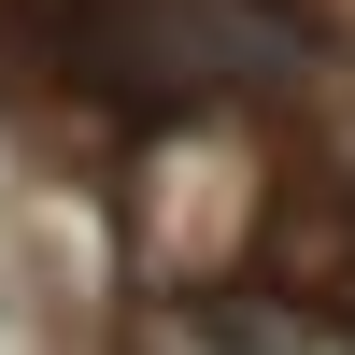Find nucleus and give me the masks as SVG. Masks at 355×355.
Here are the masks:
<instances>
[{"instance_id": "f257e3e1", "label": "nucleus", "mask_w": 355, "mask_h": 355, "mask_svg": "<svg viewBox=\"0 0 355 355\" xmlns=\"http://www.w3.org/2000/svg\"><path fill=\"white\" fill-rule=\"evenodd\" d=\"M15 43L114 114H199L242 85H284L313 57V15L299 0H28Z\"/></svg>"}]
</instances>
